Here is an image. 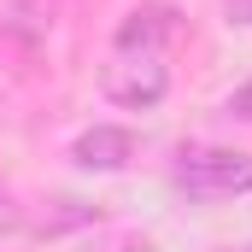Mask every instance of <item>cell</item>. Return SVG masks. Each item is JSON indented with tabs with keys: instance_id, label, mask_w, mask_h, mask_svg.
Masks as SVG:
<instances>
[{
	"instance_id": "cell-6",
	"label": "cell",
	"mask_w": 252,
	"mask_h": 252,
	"mask_svg": "<svg viewBox=\"0 0 252 252\" xmlns=\"http://www.w3.org/2000/svg\"><path fill=\"white\" fill-rule=\"evenodd\" d=\"M229 118H241V124H252V82H241L235 94H229V106H223Z\"/></svg>"
},
{
	"instance_id": "cell-8",
	"label": "cell",
	"mask_w": 252,
	"mask_h": 252,
	"mask_svg": "<svg viewBox=\"0 0 252 252\" xmlns=\"http://www.w3.org/2000/svg\"><path fill=\"white\" fill-rule=\"evenodd\" d=\"M12 223H18V211H12V199H6V193H0V235H6V229H12Z\"/></svg>"
},
{
	"instance_id": "cell-3",
	"label": "cell",
	"mask_w": 252,
	"mask_h": 252,
	"mask_svg": "<svg viewBox=\"0 0 252 252\" xmlns=\"http://www.w3.org/2000/svg\"><path fill=\"white\" fill-rule=\"evenodd\" d=\"M70 158L82 164V170H124L129 158H135V135L118 124H94L76 135V147H70Z\"/></svg>"
},
{
	"instance_id": "cell-7",
	"label": "cell",
	"mask_w": 252,
	"mask_h": 252,
	"mask_svg": "<svg viewBox=\"0 0 252 252\" xmlns=\"http://www.w3.org/2000/svg\"><path fill=\"white\" fill-rule=\"evenodd\" d=\"M223 12H229V24H247L252 30V0H223Z\"/></svg>"
},
{
	"instance_id": "cell-4",
	"label": "cell",
	"mask_w": 252,
	"mask_h": 252,
	"mask_svg": "<svg viewBox=\"0 0 252 252\" xmlns=\"http://www.w3.org/2000/svg\"><path fill=\"white\" fill-rule=\"evenodd\" d=\"M170 35H176V12H170V6H141V12H129L124 24H118V47H147V53H158Z\"/></svg>"
},
{
	"instance_id": "cell-1",
	"label": "cell",
	"mask_w": 252,
	"mask_h": 252,
	"mask_svg": "<svg viewBox=\"0 0 252 252\" xmlns=\"http://www.w3.org/2000/svg\"><path fill=\"white\" fill-rule=\"evenodd\" d=\"M176 188L188 193V199H235V193H252V153H235V147L182 153Z\"/></svg>"
},
{
	"instance_id": "cell-2",
	"label": "cell",
	"mask_w": 252,
	"mask_h": 252,
	"mask_svg": "<svg viewBox=\"0 0 252 252\" xmlns=\"http://www.w3.org/2000/svg\"><path fill=\"white\" fill-rule=\"evenodd\" d=\"M100 88H106V100H118L129 112H147V106L164 100L170 70H164L158 53H147V47H118L106 59V70H100Z\"/></svg>"
},
{
	"instance_id": "cell-5",
	"label": "cell",
	"mask_w": 252,
	"mask_h": 252,
	"mask_svg": "<svg viewBox=\"0 0 252 252\" xmlns=\"http://www.w3.org/2000/svg\"><path fill=\"white\" fill-rule=\"evenodd\" d=\"M0 30L24 47H35L53 30V0H0Z\"/></svg>"
}]
</instances>
